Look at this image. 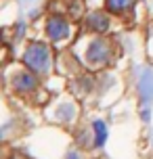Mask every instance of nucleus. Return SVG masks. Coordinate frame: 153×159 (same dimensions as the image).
I'll return each instance as SVG.
<instances>
[{
    "mask_svg": "<svg viewBox=\"0 0 153 159\" xmlns=\"http://www.w3.org/2000/svg\"><path fill=\"white\" fill-rule=\"evenodd\" d=\"M86 59H88V63H92V65L107 63V59H109V46H107V42H105V40H95L88 46Z\"/></svg>",
    "mask_w": 153,
    "mask_h": 159,
    "instance_id": "f03ea898",
    "label": "nucleus"
},
{
    "mask_svg": "<svg viewBox=\"0 0 153 159\" xmlns=\"http://www.w3.org/2000/svg\"><path fill=\"white\" fill-rule=\"evenodd\" d=\"M134 4V0H107V8L111 13H124Z\"/></svg>",
    "mask_w": 153,
    "mask_h": 159,
    "instance_id": "6e6552de",
    "label": "nucleus"
},
{
    "mask_svg": "<svg viewBox=\"0 0 153 159\" xmlns=\"http://www.w3.org/2000/svg\"><path fill=\"white\" fill-rule=\"evenodd\" d=\"M23 63L34 73H46L50 69V48L42 42H34L25 48Z\"/></svg>",
    "mask_w": 153,
    "mask_h": 159,
    "instance_id": "f257e3e1",
    "label": "nucleus"
},
{
    "mask_svg": "<svg viewBox=\"0 0 153 159\" xmlns=\"http://www.w3.org/2000/svg\"><path fill=\"white\" fill-rule=\"evenodd\" d=\"M92 128H95V147H103L105 140H107V126H105V121L97 119L92 124Z\"/></svg>",
    "mask_w": 153,
    "mask_h": 159,
    "instance_id": "0eeeda50",
    "label": "nucleus"
},
{
    "mask_svg": "<svg viewBox=\"0 0 153 159\" xmlns=\"http://www.w3.org/2000/svg\"><path fill=\"white\" fill-rule=\"evenodd\" d=\"M88 27L92 30V32H105L107 27H109V19L105 15H101V13H92V15L88 17Z\"/></svg>",
    "mask_w": 153,
    "mask_h": 159,
    "instance_id": "39448f33",
    "label": "nucleus"
},
{
    "mask_svg": "<svg viewBox=\"0 0 153 159\" xmlns=\"http://www.w3.org/2000/svg\"><path fill=\"white\" fill-rule=\"evenodd\" d=\"M46 34L53 42H59V40H65L69 36V23L61 19V17H50L49 23H46Z\"/></svg>",
    "mask_w": 153,
    "mask_h": 159,
    "instance_id": "7ed1b4c3",
    "label": "nucleus"
},
{
    "mask_svg": "<svg viewBox=\"0 0 153 159\" xmlns=\"http://www.w3.org/2000/svg\"><path fill=\"white\" fill-rule=\"evenodd\" d=\"M67 159H80V157H78V153H69V155H67Z\"/></svg>",
    "mask_w": 153,
    "mask_h": 159,
    "instance_id": "1a4fd4ad",
    "label": "nucleus"
},
{
    "mask_svg": "<svg viewBox=\"0 0 153 159\" xmlns=\"http://www.w3.org/2000/svg\"><path fill=\"white\" fill-rule=\"evenodd\" d=\"M13 86H15L19 92H30V90H34V88L38 86V80L30 71H19L15 78H13Z\"/></svg>",
    "mask_w": 153,
    "mask_h": 159,
    "instance_id": "20e7f679",
    "label": "nucleus"
},
{
    "mask_svg": "<svg viewBox=\"0 0 153 159\" xmlns=\"http://www.w3.org/2000/svg\"><path fill=\"white\" fill-rule=\"evenodd\" d=\"M141 94H143L145 105L149 103V98L153 96V73L151 71L143 73V80H141Z\"/></svg>",
    "mask_w": 153,
    "mask_h": 159,
    "instance_id": "423d86ee",
    "label": "nucleus"
}]
</instances>
